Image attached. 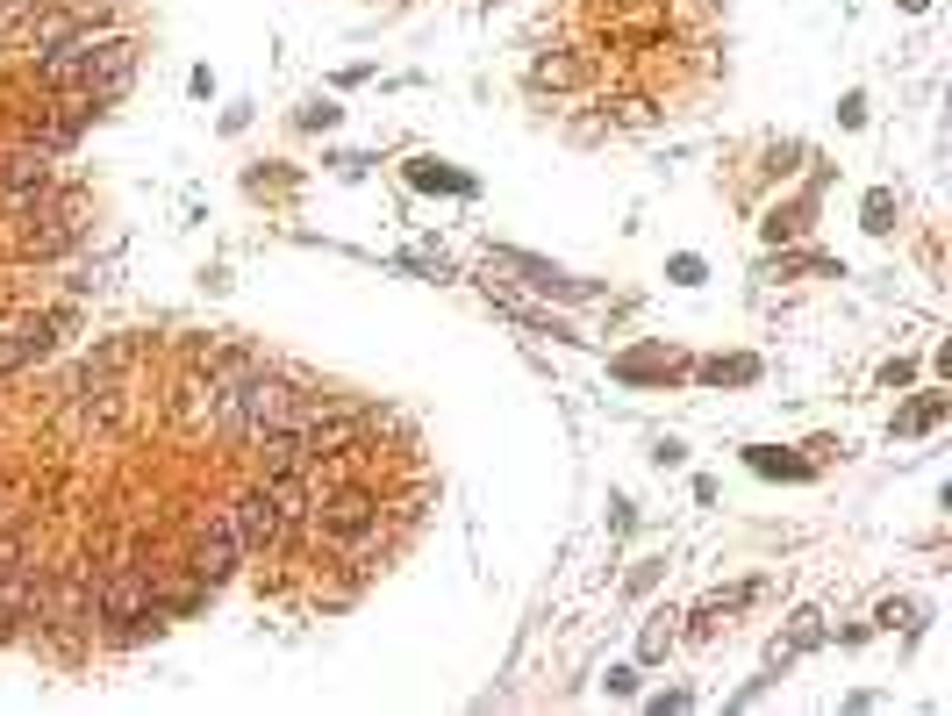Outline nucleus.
<instances>
[{
  "instance_id": "f257e3e1",
  "label": "nucleus",
  "mask_w": 952,
  "mask_h": 716,
  "mask_svg": "<svg viewBox=\"0 0 952 716\" xmlns=\"http://www.w3.org/2000/svg\"><path fill=\"white\" fill-rule=\"evenodd\" d=\"M129 80H136V43L123 29H94V37H72V43L36 58V86H51V94H94L101 108H115L129 94Z\"/></svg>"
},
{
  "instance_id": "f03ea898",
  "label": "nucleus",
  "mask_w": 952,
  "mask_h": 716,
  "mask_svg": "<svg viewBox=\"0 0 952 716\" xmlns=\"http://www.w3.org/2000/svg\"><path fill=\"white\" fill-rule=\"evenodd\" d=\"M94 609H101L108 623H123V631H144V623L158 631V623H165V616H158V581H150L144 559L101 573V581H94Z\"/></svg>"
},
{
  "instance_id": "7ed1b4c3",
  "label": "nucleus",
  "mask_w": 952,
  "mask_h": 716,
  "mask_svg": "<svg viewBox=\"0 0 952 716\" xmlns=\"http://www.w3.org/2000/svg\"><path fill=\"white\" fill-rule=\"evenodd\" d=\"M315 530H323L329 544H366L373 530H380V495H366V487H329V495H315Z\"/></svg>"
},
{
  "instance_id": "20e7f679",
  "label": "nucleus",
  "mask_w": 952,
  "mask_h": 716,
  "mask_svg": "<svg viewBox=\"0 0 952 716\" xmlns=\"http://www.w3.org/2000/svg\"><path fill=\"white\" fill-rule=\"evenodd\" d=\"M230 523H237V544H244V559H259V552H286V544H294L301 516H286L280 501L265 495V487H251L244 501H230Z\"/></svg>"
},
{
  "instance_id": "39448f33",
  "label": "nucleus",
  "mask_w": 952,
  "mask_h": 716,
  "mask_svg": "<svg viewBox=\"0 0 952 716\" xmlns=\"http://www.w3.org/2000/svg\"><path fill=\"white\" fill-rule=\"evenodd\" d=\"M294 430H301V452H308V466H315V459H337V452H358L366 423H358V408L323 402V408H301Z\"/></svg>"
},
{
  "instance_id": "423d86ee",
  "label": "nucleus",
  "mask_w": 952,
  "mask_h": 716,
  "mask_svg": "<svg viewBox=\"0 0 952 716\" xmlns=\"http://www.w3.org/2000/svg\"><path fill=\"white\" fill-rule=\"evenodd\" d=\"M51 194V151H36L22 136L14 151H0V201L8 208H36Z\"/></svg>"
},
{
  "instance_id": "0eeeda50",
  "label": "nucleus",
  "mask_w": 952,
  "mask_h": 716,
  "mask_svg": "<svg viewBox=\"0 0 952 716\" xmlns=\"http://www.w3.org/2000/svg\"><path fill=\"white\" fill-rule=\"evenodd\" d=\"M237 567H244V544H237V523H230V509H222V516H208V523H201V544H193V581H208V588H222V581H230V573Z\"/></svg>"
},
{
  "instance_id": "6e6552de",
  "label": "nucleus",
  "mask_w": 952,
  "mask_h": 716,
  "mask_svg": "<svg viewBox=\"0 0 952 716\" xmlns=\"http://www.w3.org/2000/svg\"><path fill=\"white\" fill-rule=\"evenodd\" d=\"M488 272H516L531 294H558V301H587V294H595L587 280H566L558 266H544V258H531V251H509V243H502V251H488Z\"/></svg>"
},
{
  "instance_id": "1a4fd4ad",
  "label": "nucleus",
  "mask_w": 952,
  "mask_h": 716,
  "mask_svg": "<svg viewBox=\"0 0 952 716\" xmlns=\"http://www.w3.org/2000/svg\"><path fill=\"white\" fill-rule=\"evenodd\" d=\"M129 359H136V344H129V338L94 344V352H86V365H80V380H72V394H108L115 380L129 373Z\"/></svg>"
},
{
  "instance_id": "9d476101",
  "label": "nucleus",
  "mask_w": 952,
  "mask_h": 716,
  "mask_svg": "<svg viewBox=\"0 0 952 716\" xmlns=\"http://www.w3.org/2000/svg\"><path fill=\"white\" fill-rule=\"evenodd\" d=\"M244 445H251V466H259V474H294V466H308L294 423H280V430H251Z\"/></svg>"
},
{
  "instance_id": "9b49d317",
  "label": "nucleus",
  "mask_w": 952,
  "mask_h": 716,
  "mask_svg": "<svg viewBox=\"0 0 952 716\" xmlns=\"http://www.w3.org/2000/svg\"><path fill=\"white\" fill-rule=\"evenodd\" d=\"M72 243H80V230H72V222H57V216L43 222V230H36V222L22 230V251H29V258H65Z\"/></svg>"
},
{
  "instance_id": "f8f14e48",
  "label": "nucleus",
  "mask_w": 952,
  "mask_h": 716,
  "mask_svg": "<svg viewBox=\"0 0 952 716\" xmlns=\"http://www.w3.org/2000/svg\"><path fill=\"white\" fill-rule=\"evenodd\" d=\"M531 86H544V94H566V86H580V58L573 51H552L531 65Z\"/></svg>"
},
{
  "instance_id": "ddd939ff",
  "label": "nucleus",
  "mask_w": 952,
  "mask_h": 716,
  "mask_svg": "<svg viewBox=\"0 0 952 716\" xmlns=\"http://www.w3.org/2000/svg\"><path fill=\"white\" fill-rule=\"evenodd\" d=\"M939 423H945V394H924V402H910L896 416V430L902 437H924V430H939Z\"/></svg>"
},
{
  "instance_id": "4468645a",
  "label": "nucleus",
  "mask_w": 952,
  "mask_h": 716,
  "mask_svg": "<svg viewBox=\"0 0 952 716\" xmlns=\"http://www.w3.org/2000/svg\"><path fill=\"white\" fill-rule=\"evenodd\" d=\"M745 602H752V588H731V595H709V602H702V609H694V616H688V623H694V631H702V637H709V631H716V623H723V616H737V609H745Z\"/></svg>"
},
{
  "instance_id": "2eb2a0df",
  "label": "nucleus",
  "mask_w": 952,
  "mask_h": 716,
  "mask_svg": "<svg viewBox=\"0 0 952 716\" xmlns=\"http://www.w3.org/2000/svg\"><path fill=\"white\" fill-rule=\"evenodd\" d=\"M673 637H680V616H673V609H659V616L645 623V637H638V660H667Z\"/></svg>"
},
{
  "instance_id": "dca6fc26",
  "label": "nucleus",
  "mask_w": 952,
  "mask_h": 716,
  "mask_svg": "<svg viewBox=\"0 0 952 716\" xmlns=\"http://www.w3.org/2000/svg\"><path fill=\"white\" fill-rule=\"evenodd\" d=\"M408 179H416V187H444V194H473V179H465V173H444L437 158H416V165H408Z\"/></svg>"
},
{
  "instance_id": "f3484780",
  "label": "nucleus",
  "mask_w": 952,
  "mask_h": 716,
  "mask_svg": "<svg viewBox=\"0 0 952 716\" xmlns=\"http://www.w3.org/2000/svg\"><path fill=\"white\" fill-rule=\"evenodd\" d=\"M22 365H36V359H29V344L14 338V330H0V380H14Z\"/></svg>"
},
{
  "instance_id": "a211bd4d",
  "label": "nucleus",
  "mask_w": 952,
  "mask_h": 716,
  "mask_svg": "<svg viewBox=\"0 0 952 716\" xmlns=\"http://www.w3.org/2000/svg\"><path fill=\"white\" fill-rule=\"evenodd\" d=\"M809 645H824V616H816V609H803L795 631H788V652H809Z\"/></svg>"
},
{
  "instance_id": "6ab92c4d",
  "label": "nucleus",
  "mask_w": 952,
  "mask_h": 716,
  "mask_svg": "<svg viewBox=\"0 0 952 716\" xmlns=\"http://www.w3.org/2000/svg\"><path fill=\"white\" fill-rule=\"evenodd\" d=\"M859 216H867V230L881 237V230H888V216H896V194H888V187H873V194H867V208H859Z\"/></svg>"
},
{
  "instance_id": "aec40b11",
  "label": "nucleus",
  "mask_w": 952,
  "mask_h": 716,
  "mask_svg": "<svg viewBox=\"0 0 952 716\" xmlns=\"http://www.w3.org/2000/svg\"><path fill=\"white\" fill-rule=\"evenodd\" d=\"M752 373H760L752 359H709L702 365V380H752Z\"/></svg>"
},
{
  "instance_id": "412c9836",
  "label": "nucleus",
  "mask_w": 952,
  "mask_h": 716,
  "mask_svg": "<svg viewBox=\"0 0 952 716\" xmlns=\"http://www.w3.org/2000/svg\"><path fill=\"white\" fill-rule=\"evenodd\" d=\"M29 14H36V0H0V37H8V29H22Z\"/></svg>"
},
{
  "instance_id": "4be33fe9",
  "label": "nucleus",
  "mask_w": 952,
  "mask_h": 716,
  "mask_svg": "<svg viewBox=\"0 0 952 716\" xmlns=\"http://www.w3.org/2000/svg\"><path fill=\"white\" fill-rule=\"evenodd\" d=\"M616 115H624L630 129H645V122H652V101H638V94H630V101H616Z\"/></svg>"
},
{
  "instance_id": "5701e85b",
  "label": "nucleus",
  "mask_w": 952,
  "mask_h": 716,
  "mask_svg": "<svg viewBox=\"0 0 952 716\" xmlns=\"http://www.w3.org/2000/svg\"><path fill=\"white\" fill-rule=\"evenodd\" d=\"M301 129H337V108H329V101H315V108H301Z\"/></svg>"
},
{
  "instance_id": "b1692460",
  "label": "nucleus",
  "mask_w": 952,
  "mask_h": 716,
  "mask_svg": "<svg viewBox=\"0 0 952 716\" xmlns=\"http://www.w3.org/2000/svg\"><path fill=\"white\" fill-rule=\"evenodd\" d=\"M673 280H680V287H702V258L680 251V258H673Z\"/></svg>"
},
{
  "instance_id": "393cba45",
  "label": "nucleus",
  "mask_w": 952,
  "mask_h": 716,
  "mask_svg": "<svg viewBox=\"0 0 952 716\" xmlns=\"http://www.w3.org/2000/svg\"><path fill=\"white\" fill-rule=\"evenodd\" d=\"M881 380H888V387H910L917 365H910V359H888V365H881Z\"/></svg>"
},
{
  "instance_id": "a878e982",
  "label": "nucleus",
  "mask_w": 952,
  "mask_h": 716,
  "mask_svg": "<svg viewBox=\"0 0 952 716\" xmlns=\"http://www.w3.org/2000/svg\"><path fill=\"white\" fill-rule=\"evenodd\" d=\"M659 567H667V559H645V567H638V573H630V595H645V588H652V581H659Z\"/></svg>"
},
{
  "instance_id": "bb28decb",
  "label": "nucleus",
  "mask_w": 952,
  "mask_h": 716,
  "mask_svg": "<svg viewBox=\"0 0 952 716\" xmlns=\"http://www.w3.org/2000/svg\"><path fill=\"white\" fill-rule=\"evenodd\" d=\"M609 695H638V674H630V666H609Z\"/></svg>"
},
{
  "instance_id": "cd10ccee",
  "label": "nucleus",
  "mask_w": 952,
  "mask_h": 716,
  "mask_svg": "<svg viewBox=\"0 0 952 716\" xmlns=\"http://www.w3.org/2000/svg\"><path fill=\"white\" fill-rule=\"evenodd\" d=\"M838 122H845V129H859V122H867V101H859V94H845V108H838Z\"/></svg>"
},
{
  "instance_id": "c85d7f7f",
  "label": "nucleus",
  "mask_w": 952,
  "mask_h": 716,
  "mask_svg": "<svg viewBox=\"0 0 952 716\" xmlns=\"http://www.w3.org/2000/svg\"><path fill=\"white\" fill-rule=\"evenodd\" d=\"M902 8H924V0H902Z\"/></svg>"
}]
</instances>
